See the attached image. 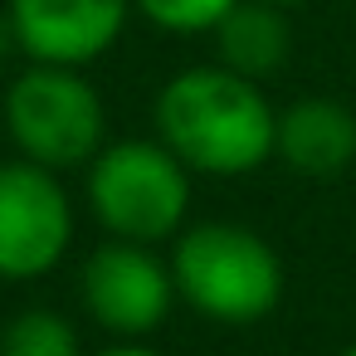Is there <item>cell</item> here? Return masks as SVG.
Instances as JSON below:
<instances>
[{
  "label": "cell",
  "instance_id": "14",
  "mask_svg": "<svg viewBox=\"0 0 356 356\" xmlns=\"http://www.w3.org/2000/svg\"><path fill=\"white\" fill-rule=\"evenodd\" d=\"M268 6H278V10H298V6H307V0H268Z\"/></svg>",
  "mask_w": 356,
  "mask_h": 356
},
{
  "label": "cell",
  "instance_id": "8",
  "mask_svg": "<svg viewBox=\"0 0 356 356\" xmlns=\"http://www.w3.org/2000/svg\"><path fill=\"white\" fill-rule=\"evenodd\" d=\"M273 156L312 181L341 176L356 161V113L337 98H298L278 113Z\"/></svg>",
  "mask_w": 356,
  "mask_h": 356
},
{
  "label": "cell",
  "instance_id": "9",
  "mask_svg": "<svg viewBox=\"0 0 356 356\" xmlns=\"http://www.w3.org/2000/svg\"><path fill=\"white\" fill-rule=\"evenodd\" d=\"M215 35V54L225 69L264 83L273 79L288 54H293V30H288V10L268 6V0H239V6L210 30Z\"/></svg>",
  "mask_w": 356,
  "mask_h": 356
},
{
  "label": "cell",
  "instance_id": "5",
  "mask_svg": "<svg viewBox=\"0 0 356 356\" xmlns=\"http://www.w3.org/2000/svg\"><path fill=\"white\" fill-rule=\"evenodd\" d=\"M74 239V200L59 171L25 156L0 161V278L30 283L64 264Z\"/></svg>",
  "mask_w": 356,
  "mask_h": 356
},
{
  "label": "cell",
  "instance_id": "7",
  "mask_svg": "<svg viewBox=\"0 0 356 356\" xmlns=\"http://www.w3.org/2000/svg\"><path fill=\"white\" fill-rule=\"evenodd\" d=\"M6 10L30 64L88 69L122 40L132 0H6Z\"/></svg>",
  "mask_w": 356,
  "mask_h": 356
},
{
  "label": "cell",
  "instance_id": "13",
  "mask_svg": "<svg viewBox=\"0 0 356 356\" xmlns=\"http://www.w3.org/2000/svg\"><path fill=\"white\" fill-rule=\"evenodd\" d=\"M93 356H166V351H156V346H147V341H113V346H103V351H93Z\"/></svg>",
  "mask_w": 356,
  "mask_h": 356
},
{
  "label": "cell",
  "instance_id": "4",
  "mask_svg": "<svg viewBox=\"0 0 356 356\" xmlns=\"http://www.w3.org/2000/svg\"><path fill=\"white\" fill-rule=\"evenodd\" d=\"M0 118H6L15 152L49 171L88 166L108 147V108L98 88L83 79V69L30 64L10 79Z\"/></svg>",
  "mask_w": 356,
  "mask_h": 356
},
{
  "label": "cell",
  "instance_id": "3",
  "mask_svg": "<svg viewBox=\"0 0 356 356\" xmlns=\"http://www.w3.org/2000/svg\"><path fill=\"white\" fill-rule=\"evenodd\" d=\"M83 195L108 239L161 244L186 229L191 166L161 137H122L88 161Z\"/></svg>",
  "mask_w": 356,
  "mask_h": 356
},
{
  "label": "cell",
  "instance_id": "10",
  "mask_svg": "<svg viewBox=\"0 0 356 356\" xmlns=\"http://www.w3.org/2000/svg\"><path fill=\"white\" fill-rule=\"evenodd\" d=\"M0 356H83L79 332L54 307H20L0 327Z\"/></svg>",
  "mask_w": 356,
  "mask_h": 356
},
{
  "label": "cell",
  "instance_id": "12",
  "mask_svg": "<svg viewBox=\"0 0 356 356\" xmlns=\"http://www.w3.org/2000/svg\"><path fill=\"white\" fill-rule=\"evenodd\" d=\"M10 54H20V40H15V25H10V10H0V69L10 64Z\"/></svg>",
  "mask_w": 356,
  "mask_h": 356
},
{
  "label": "cell",
  "instance_id": "11",
  "mask_svg": "<svg viewBox=\"0 0 356 356\" xmlns=\"http://www.w3.org/2000/svg\"><path fill=\"white\" fill-rule=\"evenodd\" d=\"M239 0H132V10L166 35H210Z\"/></svg>",
  "mask_w": 356,
  "mask_h": 356
},
{
  "label": "cell",
  "instance_id": "15",
  "mask_svg": "<svg viewBox=\"0 0 356 356\" xmlns=\"http://www.w3.org/2000/svg\"><path fill=\"white\" fill-rule=\"evenodd\" d=\"M341 356H356V341H351V346H346V351H341Z\"/></svg>",
  "mask_w": 356,
  "mask_h": 356
},
{
  "label": "cell",
  "instance_id": "1",
  "mask_svg": "<svg viewBox=\"0 0 356 356\" xmlns=\"http://www.w3.org/2000/svg\"><path fill=\"white\" fill-rule=\"evenodd\" d=\"M156 137L200 176H249L278 147V113L264 83L225 69L195 64L161 83Z\"/></svg>",
  "mask_w": 356,
  "mask_h": 356
},
{
  "label": "cell",
  "instance_id": "6",
  "mask_svg": "<svg viewBox=\"0 0 356 356\" xmlns=\"http://www.w3.org/2000/svg\"><path fill=\"white\" fill-rule=\"evenodd\" d=\"M79 298L88 317L113 332L118 341H147L176 307V278L171 259H156L152 244L108 239L98 244L79 268Z\"/></svg>",
  "mask_w": 356,
  "mask_h": 356
},
{
  "label": "cell",
  "instance_id": "2",
  "mask_svg": "<svg viewBox=\"0 0 356 356\" xmlns=\"http://www.w3.org/2000/svg\"><path fill=\"white\" fill-rule=\"evenodd\" d=\"M171 278L186 307L220 327L264 322L283 302V259L249 225L200 220L171 239Z\"/></svg>",
  "mask_w": 356,
  "mask_h": 356
}]
</instances>
